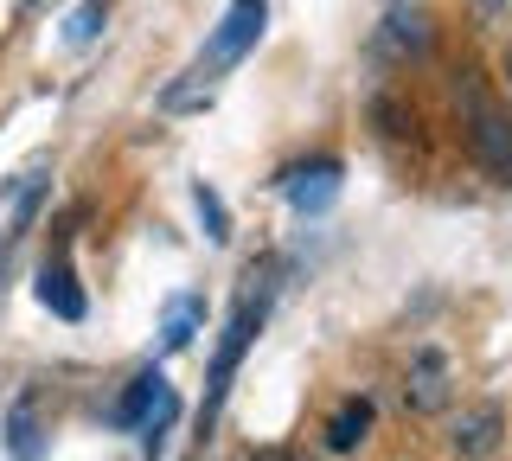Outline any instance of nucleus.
I'll return each mask as SVG.
<instances>
[{"instance_id": "f257e3e1", "label": "nucleus", "mask_w": 512, "mask_h": 461, "mask_svg": "<svg viewBox=\"0 0 512 461\" xmlns=\"http://www.w3.org/2000/svg\"><path fill=\"white\" fill-rule=\"evenodd\" d=\"M263 26H269V0H231L224 20L212 26V39H205V52L180 71V84L160 90V109H205V103H212V90H218V77L256 52Z\"/></svg>"}, {"instance_id": "f03ea898", "label": "nucleus", "mask_w": 512, "mask_h": 461, "mask_svg": "<svg viewBox=\"0 0 512 461\" xmlns=\"http://www.w3.org/2000/svg\"><path fill=\"white\" fill-rule=\"evenodd\" d=\"M263 314H269V289H256V269H250L244 295H237L231 321H224V333H218V353H212V372H205V404H199V423H218L224 397H231V378H237V365H244V353H250V340H256V327H263Z\"/></svg>"}, {"instance_id": "7ed1b4c3", "label": "nucleus", "mask_w": 512, "mask_h": 461, "mask_svg": "<svg viewBox=\"0 0 512 461\" xmlns=\"http://www.w3.org/2000/svg\"><path fill=\"white\" fill-rule=\"evenodd\" d=\"M461 109H468V141H474L480 167H487L500 186H512V122L493 109V97L474 84V77H461Z\"/></svg>"}, {"instance_id": "20e7f679", "label": "nucleus", "mask_w": 512, "mask_h": 461, "mask_svg": "<svg viewBox=\"0 0 512 461\" xmlns=\"http://www.w3.org/2000/svg\"><path fill=\"white\" fill-rule=\"evenodd\" d=\"M448 397H455V365H448V353H436V346H423V353L410 359L404 404L416 410V417H436V410H448Z\"/></svg>"}, {"instance_id": "39448f33", "label": "nucleus", "mask_w": 512, "mask_h": 461, "mask_svg": "<svg viewBox=\"0 0 512 461\" xmlns=\"http://www.w3.org/2000/svg\"><path fill=\"white\" fill-rule=\"evenodd\" d=\"M500 436H506V410L500 404H474V410H461V417L448 423V449H455L461 461L500 455Z\"/></svg>"}, {"instance_id": "423d86ee", "label": "nucleus", "mask_w": 512, "mask_h": 461, "mask_svg": "<svg viewBox=\"0 0 512 461\" xmlns=\"http://www.w3.org/2000/svg\"><path fill=\"white\" fill-rule=\"evenodd\" d=\"M378 52L391 58V65H410V58H423V52H429V13L410 7V0H397V7L378 20Z\"/></svg>"}, {"instance_id": "0eeeda50", "label": "nucleus", "mask_w": 512, "mask_h": 461, "mask_svg": "<svg viewBox=\"0 0 512 461\" xmlns=\"http://www.w3.org/2000/svg\"><path fill=\"white\" fill-rule=\"evenodd\" d=\"M282 199L295 212H327L340 199V161H314V167H288L282 173Z\"/></svg>"}, {"instance_id": "6e6552de", "label": "nucleus", "mask_w": 512, "mask_h": 461, "mask_svg": "<svg viewBox=\"0 0 512 461\" xmlns=\"http://www.w3.org/2000/svg\"><path fill=\"white\" fill-rule=\"evenodd\" d=\"M0 436H7V455L13 461H45V423H39V397H32V391H20L7 404Z\"/></svg>"}, {"instance_id": "1a4fd4ad", "label": "nucleus", "mask_w": 512, "mask_h": 461, "mask_svg": "<svg viewBox=\"0 0 512 461\" xmlns=\"http://www.w3.org/2000/svg\"><path fill=\"white\" fill-rule=\"evenodd\" d=\"M365 436H372V397H340V410H333L327 429H320L327 455H352V449H365Z\"/></svg>"}, {"instance_id": "9d476101", "label": "nucleus", "mask_w": 512, "mask_h": 461, "mask_svg": "<svg viewBox=\"0 0 512 461\" xmlns=\"http://www.w3.org/2000/svg\"><path fill=\"white\" fill-rule=\"evenodd\" d=\"M39 301L58 314V321H84V308H90L84 289H77V269L64 263V257H52V263L39 269Z\"/></svg>"}, {"instance_id": "9b49d317", "label": "nucleus", "mask_w": 512, "mask_h": 461, "mask_svg": "<svg viewBox=\"0 0 512 461\" xmlns=\"http://www.w3.org/2000/svg\"><path fill=\"white\" fill-rule=\"evenodd\" d=\"M160 391H167V378H160L154 365H148V372H135V378H128V391H122V404L109 410V423H116V429H141V417L154 410Z\"/></svg>"}, {"instance_id": "f8f14e48", "label": "nucleus", "mask_w": 512, "mask_h": 461, "mask_svg": "<svg viewBox=\"0 0 512 461\" xmlns=\"http://www.w3.org/2000/svg\"><path fill=\"white\" fill-rule=\"evenodd\" d=\"M199 321H205L199 295H173V301H167V321H160V353H180V346H192Z\"/></svg>"}, {"instance_id": "ddd939ff", "label": "nucleus", "mask_w": 512, "mask_h": 461, "mask_svg": "<svg viewBox=\"0 0 512 461\" xmlns=\"http://www.w3.org/2000/svg\"><path fill=\"white\" fill-rule=\"evenodd\" d=\"M173 417H180V391H160L154 397V410L141 417V449H148V461H160V449H167V429H173Z\"/></svg>"}, {"instance_id": "4468645a", "label": "nucleus", "mask_w": 512, "mask_h": 461, "mask_svg": "<svg viewBox=\"0 0 512 461\" xmlns=\"http://www.w3.org/2000/svg\"><path fill=\"white\" fill-rule=\"evenodd\" d=\"M103 26H109V0H84V7L64 20V45H90Z\"/></svg>"}, {"instance_id": "2eb2a0df", "label": "nucleus", "mask_w": 512, "mask_h": 461, "mask_svg": "<svg viewBox=\"0 0 512 461\" xmlns=\"http://www.w3.org/2000/svg\"><path fill=\"white\" fill-rule=\"evenodd\" d=\"M192 205H199V218H205V237H212V244H224V237H231V212H224V199L199 180V186H192Z\"/></svg>"}, {"instance_id": "dca6fc26", "label": "nucleus", "mask_w": 512, "mask_h": 461, "mask_svg": "<svg viewBox=\"0 0 512 461\" xmlns=\"http://www.w3.org/2000/svg\"><path fill=\"white\" fill-rule=\"evenodd\" d=\"M474 13H480V20H506L512 0H474Z\"/></svg>"}, {"instance_id": "f3484780", "label": "nucleus", "mask_w": 512, "mask_h": 461, "mask_svg": "<svg viewBox=\"0 0 512 461\" xmlns=\"http://www.w3.org/2000/svg\"><path fill=\"white\" fill-rule=\"evenodd\" d=\"M506 77H512V52H506Z\"/></svg>"}]
</instances>
